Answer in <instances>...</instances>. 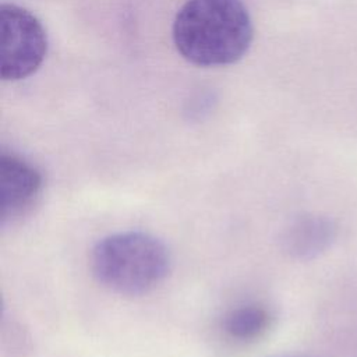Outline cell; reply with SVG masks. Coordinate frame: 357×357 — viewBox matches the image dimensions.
<instances>
[{
	"mask_svg": "<svg viewBox=\"0 0 357 357\" xmlns=\"http://www.w3.org/2000/svg\"><path fill=\"white\" fill-rule=\"evenodd\" d=\"M173 40L194 64H231L248 50L252 24L241 0H188L174 18Z\"/></svg>",
	"mask_w": 357,
	"mask_h": 357,
	"instance_id": "6da1fadb",
	"label": "cell"
},
{
	"mask_svg": "<svg viewBox=\"0 0 357 357\" xmlns=\"http://www.w3.org/2000/svg\"><path fill=\"white\" fill-rule=\"evenodd\" d=\"M43 188L42 173L24 158L0 153V225L21 220L38 204Z\"/></svg>",
	"mask_w": 357,
	"mask_h": 357,
	"instance_id": "277c9868",
	"label": "cell"
},
{
	"mask_svg": "<svg viewBox=\"0 0 357 357\" xmlns=\"http://www.w3.org/2000/svg\"><path fill=\"white\" fill-rule=\"evenodd\" d=\"M271 357H318V356L311 354V353L293 351V353H282V354H276V356H271Z\"/></svg>",
	"mask_w": 357,
	"mask_h": 357,
	"instance_id": "52a82bcc",
	"label": "cell"
},
{
	"mask_svg": "<svg viewBox=\"0 0 357 357\" xmlns=\"http://www.w3.org/2000/svg\"><path fill=\"white\" fill-rule=\"evenodd\" d=\"M336 226L322 215L305 213L290 220L280 233L279 243L284 254L308 261L324 254L335 241Z\"/></svg>",
	"mask_w": 357,
	"mask_h": 357,
	"instance_id": "5b68a950",
	"label": "cell"
},
{
	"mask_svg": "<svg viewBox=\"0 0 357 357\" xmlns=\"http://www.w3.org/2000/svg\"><path fill=\"white\" fill-rule=\"evenodd\" d=\"M269 310L259 304H245L230 310L223 321L225 333L238 342H250L261 337L271 326Z\"/></svg>",
	"mask_w": 357,
	"mask_h": 357,
	"instance_id": "8992f818",
	"label": "cell"
},
{
	"mask_svg": "<svg viewBox=\"0 0 357 357\" xmlns=\"http://www.w3.org/2000/svg\"><path fill=\"white\" fill-rule=\"evenodd\" d=\"M47 49L39 20L15 4L0 7V75L17 81L35 73Z\"/></svg>",
	"mask_w": 357,
	"mask_h": 357,
	"instance_id": "3957f363",
	"label": "cell"
},
{
	"mask_svg": "<svg viewBox=\"0 0 357 357\" xmlns=\"http://www.w3.org/2000/svg\"><path fill=\"white\" fill-rule=\"evenodd\" d=\"M170 264L167 247L158 237L144 231L109 234L93 245L89 257L95 279L124 296L153 290L169 275Z\"/></svg>",
	"mask_w": 357,
	"mask_h": 357,
	"instance_id": "7a4b0ae2",
	"label": "cell"
}]
</instances>
